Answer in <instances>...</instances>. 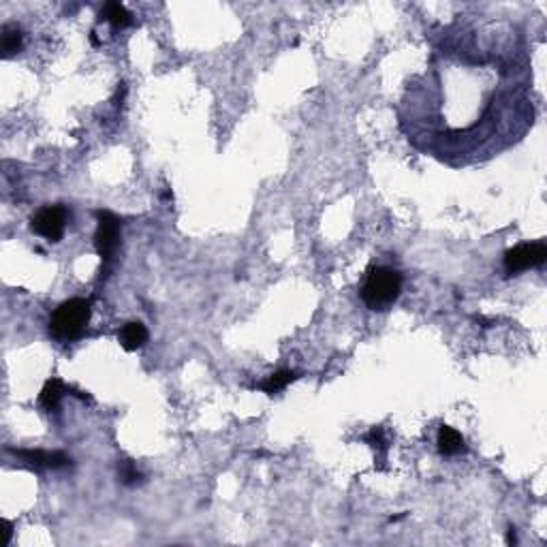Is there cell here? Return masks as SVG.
Here are the masks:
<instances>
[{
  "label": "cell",
  "mask_w": 547,
  "mask_h": 547,
  "mask_svg": "<svg viewBox=\"0 0 547 547\" xmlns=\"http://www.w3.org/2000/svg\"><path fill=\"white\" fill-rule=\"evenodd\" d=\"M3 534H5V539H3V545H9V541H11V534H13V526H11V522H3Z\"/></svg>",
  "instance_id": "cell-13"
},
{
  "label": "cell",
  "mask_w": 547,
  "mask_h": 547,
  "mask_svg": "<svg viewBox=\"0 0 547 547\" xmlns=\"http://www.w3.org/2000/svg\"><path fill=\"white\" fill-rule=\"evenodd\" d=\"M547 259V246L543 242H532V244H519L511 250L505 252V271L507 276H517V274L543 265Z\"/></svg>",
  "instance_id": "cell-3"
},
{
  "label": "cell",
  "mask_w": 547,
  "mask_h": 547,
  "mask_svg": "<svg viewBox=\"0 0 547 547\" xmlns=\"http://www.w3.org/2000/svg\"><path fill=\"white\" fill-rule=\"evenodd\" d=\"M99 227L95 233V246L103 261H112L120 246V218L112 212H99Z\"/></svg>",
  "instance_id": "cell-5"
},
{
  "label": "cell",
  "mask_w": 547,
  "mask_h": 547,
  "mask_svg": "<svg viewBox=\"0 0 547 547\" xmlns=\"http://www.w3.org/2000/svg\"><path fill=\"white\" fill-rule=\"evenodd\" d=\"M62 394H64L62 383H60L58 379H49V381L43 385V389H41V406H43L45 411H54V408L60 404Z\"/></svg>",
  "instance_id": "cell-11"
},
{
  "label": "cell",
  "mask_w": 547,
  "mask_h": 547,
  "mask_svg": "<svg viewBox=\"0 0 547 547\" xmlns=\"http://www.w3.org/2000/svg\"><path fill=\"white\" fill-rule=\"evenodd\" d=\"M436 445H438V451L442 455H458L464 451V438L462 434L455 430V428H449V425H442L438 430V436H436Z\"/></svg>",
  "instance_id": "cell-7"
},
{
  "label": "cell",
  "mask_w": 547,
  "mask_h": 547,
  "mask_svg": "<svg viewBox=\"0 0 547 547\" xmlns=\"http://www.w3.org/2000/svg\"><path fill=\"white\" fill-rule=\"evenodd\" d=\"M101 16H103L114 28H127V26L133 24V16H131V13L127 11V7L120 5V3H107V5L103 7Z\"/></svg>",
  "instance_id": "cell-9"
},
{
  "label": "cell",
  "mask_w": 547,
  "mask_h": 547,
  "mask_svg": "<svg viewBox=\"0 0 547 547\" xmlns=\"http://www.w3.org/2000/svg\"><path fill=\"white\" fill-rule=\"evenodd\" d=\"M402 293V274L392 267H370L361 287V300L370 310L392 308Z\"/></svg>",
  "instance_id": "cell-1"
},
{
  "label": "cell",
  "mask_w": 547,
  "mask_h": 547,
  "mask_svg": "<svg viewBox=\"0 0 547 547\" xmlns=\"http://www.w3.org/2000/svg\"><path fill=\"white\" fill-rule=\"evenodd\" d=\"M90 317H93L90 302L81 298H71L52 312L49 331L60 342H73L83 336L90 323Z\"/></svg>",
  "instance_id": "cell-2"
},
{
  "label": "cell",
  "mask_w": 547,
  "mask_h": 547,
  "mask_svg": "<svg viewBox=\"0 0 547 547\" xmlns=\"http://www.w3.org/2000/svg\"><path fill=\"white\" fill-rule=\"evenodd\" d=\"M295 379H298L295 372H291V370H278V372L269 375V377L261 383V389H263L267 396H274V394L283 392V389H285L289 383H293Z\"/></svg>",
  "instance_id": "cell-10"
},
{
  "label": "cell",
  "mask_w": 547,
  "mask_h": 547,
  "mask_svg": "<svg viewBox=\"0 0 547 547\" xmlns=\"http://www.w3.org/2000/svg\"><path fill=\"white\" fill-rule=\"evenodd\" d=\"M515 541H517V539H515V528H509V534H507V543H509V545H515Z\"/></svg>",
  "instance_id": "cell-14"
},
{
  "label": "cell",
  "mask_w": 547,
  "mask_h": 547,
  "mask_svg": "<svg viewBox=\"0 0 547 547\" xmlns=\"http://www.w3.org/2000/svg\"><path fill=\"white\" fill-rule=\"evenodd\" d=\"M118 340H120L122 348L137 351V348H141L148 342V329L139 321H129L127 325H122V329L118 334Z\"/></svg>",
  "instance_id": "cell-6"
},
{
  "label": "cell",
  "mask_w": 547,
  "mask_h": 547,
  "mask_svg": "<svg viewBox=\"0 0 547 547\" xmlns=\"http://www.w3.org/2000/svg\"><path fill=\"white\" fill-rule=\"evenodd\" d=\"M122 481L127 483V486H135L137 481H139V473H137V469L133 466V462H124L122 464Z\"/></svg>",
  "instance_id": "cell-12"
},
{
  "label": "cell",
  "mask_w": 547,
  "mask_h": 547,
  "mask_svg": "<svg viewBox=\"0 0 547 547\" xmlns=\"http://www.w3.org/2000/svg\"><path fill=\"white\" fill-rule=\"evenodd\" d=\"M64 227H66V210L62 206H47L39 210L30 220V229L37 235L45 237L47 242H60L64 235Z\"/></svg>",
  "instance_id": "cell-4"
},
{
  "label": "cell",
  "mask_w": 547,
  "mask_h": 547,
  "mask_svg": "<svg viewBox=\"0 0 547 547\" xmlns=\"http://www.w3.org/2000/svg\"><path fill=\"white\" fill-rule=\"evenodd\" d=\"M22 43H24V37H22V30L13 24H5L3 26V41H0V49H3V56L5 58H11L16 56L20 49H22Z\"/></svg>",
  "instance_id": "cell-8"
}]
</instances>
